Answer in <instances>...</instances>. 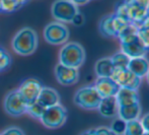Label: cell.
<instances>
[{"label":"cell","mask_w":149,"mask_h":135,"mask_svg":"<svg viewBox=\"0 0 149 135\" xmlns=\"http://www.w3.org/2000/svg\"><path fill=\"white\" fill-rule=\"evenodd\" d=\"M128 69L136 76L143 78L144 76H146L149 70V61L145 58V56L131 58L128 65Z\"/></svg>","instance_id":"17"},{"label":"cell","mask_w":149,"mask_h":135,"mask_svg":"<svg viewBox=\"0 0 149 135\" xmlns=\"http://www.w3.org/2000/svg\"><path fill=\"white\" fill-rule=\"evenodd\" d=\"M111 60L114 65L115 68L118 69H125L128 68V65L130 62V58L126 54H124L123 52H117L116 54H114L111 57Z\"/></svg>","instance_id":"23"},{"label":"cell","mask_w":149,"mask_h":135,"mask_svg":"<svg viewBox=\"0 0 149 135\" xmlns=\"http://www.w3.org/2000/svg\"><path fill=\"white\" fill-rule=\"evenodd\" d=\"M14 1L16 2V4H17L18 8H20V7H22V6H24L26 3H28L29 0H14Z\"/></svg>","instance_id":"35"},{"label":"cell","mask_w":149,"mask_h":135,"mask_svg":"<svg viewBox=\"0 0 149 135\" xmlns=\"http://www.w3.org/2000/svg\"><path fill=\"white\" fill-rule=\"evenodd\" d=\"M140 114H141V106H140V103L130 105V106L119 107V110H118L119 118H121V119L124 120L125 122H129V121L139 119Z\"/></svg>","instance_id":"18"},{"label":"cell","mask_w":149,"mask_h":135,"mask_svg":"<svg viewBox=\"0 0 149 135\" xmlns=\"http://www.w3.org/2000/svg\"><path fill=\"white\" fill-rule=\"evenodd\" d=\"M115 70V67L111 60V57H104L96 61L94 71L98 77H111Z\"/></svg>","instance_id":"19"},{"label":"cell","mask_w":149,"mask_h":135,"mask_svg":"<svg viewBox=\"0 0 149 135\" xmlns=\"http://www.w3.org/2000/svg\"><path fill=\"white\" fill-rule=\"evenodd\" d=\"M147 14L149 15V6H148V8H147Z\"/></svg>","instance_id":"37"},{"label":"cell","mask_w":149,"mask_h":135,"mask_svg":"<svg viewBox=\"0 0 149 135\" xmlns=\"http://www.w3.org/2000/svg\"><path fill=\"white\" fill-rule=\"evenodd\" d=\"M3 108L6 114L11 117H20L26 113L28 104L24 102L17 90L9 92L3 101Z\"/></svg>","instance_id":"7"},{"label":"cell","mask_w":149,"mask_h":135,"mask_svg":"<svg viewBox=\"0 0 149 135\" xmlns=\"http://www.w3.org/2000/svg\"><path fill=\"white\" fill-rule=\"evenodd\" d=\"M42 88H43V85L39 79L28 78L22 81L17 90L24 100V102L28 105H30L38 100Z\"/></svg>","instance_id":"10"},{"label":"cell","mask_w":149,"mask_h":135,"mask_svg":"<svg viewBox=\"0 0 149 135\" xmlns=\"http://www.w3.org/2000/svg\"><path fill=\"white\" fill-rule=\"evenodd\" d=\"M39 44V38L35 29L24 27L14 35L11 41V47L16 54L20 56H29L35 53Z\"/></svg>","instance_id":"1"},{"label":"cell","mask_w":149,"mask_h":135,"mask_svg":"<svg viewBox=\"0 0 149 135\" xmlns=\"http://www.w3.org/2000/svg\"><path fill=\"white\" fill-rule=\"evenodd\" d=\"M116 100L119 107L130 106V105L138 104L140 103L139 94L137 90H130L126 87H120L118 94H116Z\"/></svg>","instance_id":"15"},{"label":"cell","mask_w":149,"mask_h":135,"mask_svg":"<svg viewBox=\"0 0 149 135\" xmlns=\"http://www.w3.org/2000/svg\"><path fill=\"white\" fill-rule=\"evenodd\" d=\"M79 135H115L111 128L106 127V126H100V127L92 128V129H88L83 131L82 133Z\"/></svg>","instance_id":"26"},{"label":"cell","mask_w":149,"mask_h":135,"mask_svg":"<svg viewBox=\"0 0 149 135\" xmlns=\"http://www.w3.org/2000/svg\"><path fill=\"white\" fill-rule=\"evenodd\" d=\"M121 45V50L124 54H126L130 59L131 58H137V57H143L145 56L146 52L148 51L138 36H136L133 39H130L123 43H120Z\"/></svg>","instance_id":"12"},{"label":"cell","mask_w":149,"mask_h":135,"mask_svg":"<svg viewBox=\"0 0 149 135\" xmlns=\"http://www.w3.org/2000/svg\"><path fill=\"white\" fill-rule=\"evenodd\" d=\"M126 124H127V122H125L124 120L118 117L113 121L110 128L115 135H123L126 129Z\"/></svg>","instance_id":"25"},{"label":"cell","mask_w":149,"mask_h":135,"mask_svg":"<svg viewBox=\"0 0 149 135\" xmlns=\"http://www.w3.org/2000/svg\"><path fill=\"white\" fill-rule=\"evenodd\" d=\"M129 22H126L116 16L115 14L106 15L100 20L98 24V29L102 36L104 38H118V35L124 26Z\"/></svg>","instance_id":"8"},{"label":"cell","mask_w":149,"mask_h":135,"mask_svg":"<svg viewBox=\"0 0 149 135\" xmlns=\"http://www.w3.org/2000/svg\"><path fill=\"white\" fill-rule=\"evenodd\" d=\"M71 22H72L74 26H77V27L82 26V24H84V16H83L82 13H80V12L78 11L76 14H75V16L73 17V20Z\"/></svg>","instance_id":"32"},{"label":"cell","mask_w":149,"mask_h":135,"mask_svg":"<svg viewBox=\"0 0 149 135\" xmlns=\"http://www.w3.org/2000/svg\"><path fill=\"white\" fill-rule=\"evenodd\" d=\"M37 101L41 103L44 107L49 108V107L60 104V96L57 90H54V88L43 86Z\"/></svg>","instance_id":"16"},{"label":"cell","mask_w":149,"mask_h":135,"mask_svg":"<svg viewBox=\"0 0 149 135\" xmlns=\"http://www.w3.org/2000/svg\"><path fill=\"white\" fill-rule=\"evenodd\" d=\"M140 122H141L142 126H143V129H144V131H145V133L149 134V113L145 114V115L140 119Z\"/></svg>","instance_id":"33"},{"label":"cell","mask_w":149,"mask_h":135,"mask_svg":"<svg viewBox=\"0 0 149 135\" xmlns=\"http://www.w3.org/2000/svg\"><path fill=\"white\" fill-rule=\"evenodd\" d=\"M136 36H138V27L132 22H129L126 26H124L123 29L120 31L118 39L120 43H123V42H126L130 39H133Z\"/></svg>","instance_id":"20"},{"label":"cell","mask_w":149,"mask_h":135,"mask_svg":"<svg viewBox=\"0 0 149 135\" xmlns=\"http://www.w3.org/2000/svg\"><path fill=\"white\" fill-rule=\"evenodd\" d=\"M145 131L143 129L141 122L139 119L129 121L126 124V129L123 135H144Z\"/></svg>","instance_id":"21"},{"label":"cell","mask_w":149,"mask_h":135,"mask_svg":"<svg viewBox=\"0 0 149 135\" xmlns=\"http://www.w3.org/2000/svg\"><path fill=\"white\" fill-rule=\"evenodd\" d=\"M0 135H26L24 132L16 126H10V127L4 129L2 132H0Z\"/></svg>","instance_id":"30"},{"label":"cell","mask_w":149,"mask_h":135,"mask_svg":"<svg viewBox=\"0 0 149 135\" xmlns=\"http://www.w3.org/2000/svg\"><path fill=\"white\" fill-rule=\"evenodd\" d=\"M85 51L78 43L69 42L66 43L59 52V63L65 66L77 68L84 63Z\"/></svg>","instance_id":"2"},{"label":"cell","mask_w":149,"mask_h":135,"mask_svg":"<svg viewBox=\"0 0 149 135\" xmlns=\"http://www.w3.org/2000/svg\"><path fill=\"white\" fill-rule=\"evenodd\" d=\"M46 107H44L41 103H39L38 101L36 102L31 103V104L28 105V108H26V114H29L31 117L35 118L37 120H41L42 116L44 115L46 111Z\"/></svg>","instance_id":"22"},{"label":"cell","mask_w":149,"mask_h":135,"mask_svg":"<svg viewBox=\"0 0 149 135\" xmlns=\"http://www.w3.org/2000/svg\"><path fill=\"white\" fill-rule=\"evenodd\" d=\"M138 38L142 42L144 47L149 50V29L142 27H138Z\"/></svg>","instance_id":"29"},{"label":"cell","mask_w":149,"mask_h":135,"mask_svg":"<svg viewBox=\"0 0 149 135\" xmlns=\"http://www.w3.org/2000/svg\"><path fill=\"white\" fill-rule=\"evenodd\" d=\"M19 9L14 0H1V11L6 13H11Z\"/></svg>","instance_id":"28"},{"label":"cell","mask_w":149,"mask_h":135,"mask_svg":"<svg viewBox=\"0 0 149 135\" xmlns=\"http://www.w3.org/2000/svg\"><path fill=\"white\" fill-rule=\"evenodd\" d=\"M93 86L97 90L102 99L116 97L120 90L119 84L113 80L111 77H97Z\"/></svg>","instance_id":"13"},{"label":"cell","mask_w":149,"mask_h":135,"mask_svg":"<svg viewBox=\"0 0 149 135\" xmlns=\"http://www.w3.org/2000/svg\"><path fill=\"white\" fill-rule=\"evenodd\" d=\"M144 135H148V134H147V133H145V134H144Z\"/></svg>","instance_id":"38"},{"label":"cell","mask_w":149,"mask_h":135,"mask_svg":"<svg viewBox=\"0 0 149 135\" xmlns=\"http://www.w3.org/2000/svg\"><path fill=\"white\" fill-rule=\"evenodd\" d=\"M11 64V56L5 51L3 48L0 47V71H4Z\"/></svg>","instance_id":"27"},{"label":"cell","mask_w":149,"mask_h":135,"mask_svg":"<svg viewBox=\"0 0 149 135\" xmlns=\"http://www.w3.org/2000/svg\"><path fill=\"white\" fill-rule=\"evenodd\" d=\"M55 77L57 81L62 85H72L75 84L79 79V72L77 68L65 66L58 63L55 66Z\"/></svg>","instance_id":"11"},{"label":"cell","mask_w":149,"mask_h":135,"mask_svg":"<svg viewBox=\"0 0 149 135\" xmlns=\"http://www.w3.org/2000/svg\"><path fill=\"white\" fill-rule=\"evenodd\" d=\"M102 97L92 85L80 87L76 90L73 98V102L79 108L84 110H95L98 108Z\"/></svg>","instance_id":"3"},{"label":"cell","mask_w":149,"mask_h":135,"mask_svg":"<svg viewBox=\"0 0 149 135\" xmlns=\"http://www.w3.org/2000/svg\"><path fill=\"white\" fill-rule=\"evenodd\" d=\"M44 39L51 45H62L68 41L69 29L62 22H50L44 29Z\"/></svg>","instance_id":"5"},{"label":"cell","mask_w":149,"mask_h":135,"mask_svg":"<svg viewBox=\"0 0 149 135\" xmlns=\"http://www.w3.org/2000/svg\"><path fill=\"white\" fill-rule=\"evenodd\" d=\"M115 15L118 16L119 18H121L122 20L126 22H131L129 18V14H128V5L126 3L125 0L118 2L115 6Z\"/></svg>","instance_id":"24"},{"label":"cell","mask_w":149,"mask_h":135,"mask_svg":"<svg viewBox=\"0 0 149 135\" xmlns=\"http://www.w3.org/2000/svg\"><path fill=\"white\" fill-rule=\"evenodd\" d=\"M146 78H147V82H148V84H149V70H148L147 74H146Z\"/></svg>","instance_id":"36"},{"label":"cell","mask_w":149,"mask_h":135,"mask_svg":"<svg viewBox=\"0 0 149 135\" xmlns=\"http://www.w3.org/2000/svg\"><path fill=\"white\" fill-rule=\"evenodd\" d=\"M98 112L104 118L112 119L118 116L119 105L117 103V100L115 97H110V98L102 99L100 105H98Z\"/></svg>","instance_id":"14"},{"label":"cell","mask_w":149,"mask_h":135,"mask_svg":"<svg viewBox=\"0 0 149 135\" xmlns=\"http://www.w3.org/2000/svg\"><path fill=\"white\" fill-rule=\"evenodd\" d=\"M148 135H149V134H148Z\"/></svg>","instance_id":"39"},{"label":"cell","mask_w":149,"mask_h":135,"mask_svg":"<svg viewBox=\"0 0 149 135\" xmlns=\"http://www.w3.org/2000/svg\"><path fill=\"white\" fill-rule=\"evenodd\" d=\"M111 78L114 81H116L119 84L120 87H126L134 90H137L139 88L142 79L140 77L136 76L128 68L125 69L115 68Z\"/></svg>","instance_id":"9"},{"label":"cell","mask_w":149,"mask_h":135,"mask_svg":"<svg viewBox=\"0 0 149 135\" xmlns=\"http://www.w3.org/2000/svg\"><path fill=\"white\" fill-rule=\"evenodd\" d=\"M67 120V110L61 104L49 107L46 109L44 115L41 118V123L49 129L59 128Z\"/></svg>","instance_id":"4"},{"label":"cell","mask_w":149,"mask_h":135,"mask_svg":"<svg viewBox=\"0 0 149 135\" xmlns=\"http://www.w3.org/2000/svg\"><path fill=\"white\" fill-rule=\"evenodd\" d=\"M51 12L57 22H71L78 12V7L71 0H56L52 4Z\"/></svg>","instance_id":"6"},{"label":"cell","mask_w":149,"mask_h":135,"mask_svg":"<svg viewBox=\"0 0 149 135\" xmlns=\"http://www.w3.org/2000/svg\"><path fill=\"white\" fill-rule=\"evenodd\" d=\"M71 1H72L76 6H78V5H84V4H86L89 0H71Z\"/></svg>","instance_id":"34"},{"label":"cell","mask_w":149,"mask_h":135,"mask_svg":"<svg viewBox=\"0 0 149 135\" xmlns=\"http://www.w3.org/2000/svg\"><path fill=\"white\" fill-rule=\"evenodd\" d=\"M128 4H133V5H137L140 7H143L147 9L149 6V0H125Z\"/></svg>","instance_id":"31"}]
</instances>
